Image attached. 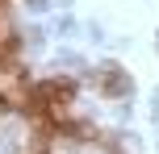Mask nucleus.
Masks as SVG:
<instances>
[{"label": "nucleus", "instance_id": "nucleus-1", "mask_svg": "<svg viewBox=\"0 0 159 154\" xmlns=\"http://www.w3.org/2000/svg\"><path fill=\"white\" fill-rule=\"evenodd\" d=\"M126 88H130V79H126V75L117 71V67H109V71H105V92H113V96H121Z\"/></svg>", "mask_w": 159, "mask_h": 154}]
</instances>
